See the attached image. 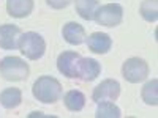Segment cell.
I'll list each match as a JSON object with an SVG mask.
<instances>
[{
    "instance_id": "1",
    "label": "cell",
    "mask_w": 158,
    "mask_h": 118,
    "mask_svg": "<svg viewBox=\"0 0 158 118\" xmlns=\"http://www.w3.org/2000/svg\"><path fill=\"white\" fill-rule=\"evenodd\" d=\"M32 93L40 102L54 104L62 98V84L52 76H41L35 81Z\"/></svg>"
},
{
    "instance_id": "2",
    "label": "cell",
    "mask_w": 158,
    "mask_h": 118,
    "mask_svg": "<svg viewBox=\"0 0 158 118\" xmlns=\"http://www.w3.org/2000/svg\"><path fill=\"white\" fill-rule=\"evenodd\" d=\"M30 68L22 58L19 57H5L0 60V76L5 81L21 82L29 77Z\"/></svg>"
},
{
    "instance_id": "3",
    "label": "cell",
    "mask_w": 158,
    "mask_h": 118,
    "mask_svg": "<svg viewBox=\"0 0 158 118\" xmlns=\"http://www.w3.org/2000/svg\"><path fill=\"white\" fill-rule=\"evenodd\" d=\"M19 50L29 60H40L46 52V41L36 32H25L19 38Z\"/></svg>"
},
{
    "instance_id": "4",
    "label": "cell",
    "mask_w": 158,
    "mask_h": 118,
    "mask_svg": "<svg viewBox=\"0 0 158 118\" xmlns=\"http://www.w3.org/2000/svg\"><path fill=\"white\" fill-rule=\"evenodd\" d=\"M122 76L130 84H139L149 76V65L139 57H131L122 65Z\"/></svg>"
},
{
    "instance_id": "5",
    "label": "cell",
    "mask_w": 158,
    "mask_h": 118,
    "mask_svg": "<svg viewBox=\"0 0 158 118\" xmlns=\"http://www.w3.org/2000/svg\"><path fill=\"white\" fill-rule=\"evenodd\" d=\"M94 19L97 21L98 25L104 27H117L123 19V8L118 3H106L103 6H98Z\"/></svg>"
},
{
    "instance_id": "6",
    "label": "cell",
    "mask_w": 158,
    "mask_h": 118,
    "mask_svg": "<svg viewBox=\"0 0 158 118\" xmlns=\"http://www.w3.org/2000/svg\"><path fill=\"white\" fill-rule=\"evenodd\" d=\"M120 96V84L114 79H106L100 85L94 88L92 99L95 102H103V101H115Z\"/></svg>"
},
{
    "instance_id": "7",
    "label": "cell",
    "mask_w": 158,
    "mask_h": 118,
    "mask_svg": "<svg viewBox=\"0 0 158 118\" xmlns=\"http://www.w3.org/2000/svg\"><path fill=\"white\" fill-rule=\"evenodd\" d=\"M101 73V65L95 58H79L76 65V77L81 79L84 82H92L100 76Z\"/></svg>"
},
{
    "instance_id": "8",
    "label": "cell",
    "mask_w": 158,
    "mask_h": 118,
    "mask_svg": "<svg viewBox=\"0 0 158 118\" xmlns=\"http://www.w3.org/2000/svg\"><path fill=\"white\" fill-rule=\"evenodd\" d=\"M22 32L15 24H3L0 25V47L5 50H13L19 47V38Z\"/></svg>"
},
{
    "instance_id": "9",
    "label": "cell",
    "mask_w": 158,
    "mask_h": 118,
    "mask_svg": "<svg viewBox=\"0 0 158 118\" xmlns=\"http://www.w3.org/2000/svg\"><path fill=\"white\" fill-rule=\"evenodd\" d=\"M81 58V55L77 52L73 50H67L62 52L57 58V69L68 79H76V65L77 60Z\"/></svg>"
},
{
    "instance_id": "10",
    "label": "cell",
    "mask_w": 158,
    "mask_h": 118,
    "mask_svg": "<svg viewBox=\"0 0 158 118\" xmlns=\"http://www.w3.org/2000/svg\"><path fill=\"white\" fill-rule=\"evenodd\" d=\"M62 36H63V39L68 44H73V46L82 44L87 39L84 27L81 24H77V22H67L65 24L63 29H62Z\"/></svg>"
},
{
    "instance_id": "11",
    "label": "cell",
    "mask_w": 158,
    "mask_h": 118,
    "mask_svg": "<svg viewBox=\"0 0 158 118\" xmlns=\"http://www.w3.org/2000/svg\"><path fill=\"white\" fill-rule=\"evenodd\" d=\"M87 46L95 54H108L112 47V39L108 33L94 32L87 38Z\"/></svg>"
},
{
    "instance_id": "12",
    "label": "cell",
    "mask_w": 158,
    "mask_h": 118,
    "mask_svg": "<svg viewBox=\"0 0 158 118\" xmlns=\"http://www.w3.org/2000/svg\"><path fill=\"white\" fill-rule=\"evenodd\" d=\"M6 11L11 18L24 19L33 11V0H6Z\"/></svg>"
},
{
    "instance_id": "13",
    "label": "cell",
    "mask_w": 158,
    "mask_h": 118,
    "mask_svg": "<svg viewBox=\"0 0 158 118\" xmlns=\"http://www.w3.org/2000/svg\"><path fill=\"white\" fill-rule=\"evenodd\" d=\"M63 102H65V107H67L68 110L79 112L85 106V96H84L82 91H79V90H70V91L65 93Z\"/></svg>"
},
{
    "instance_id": "14",
    "label": "cell",
    "mask_w": 158,
    "mask_h": 118,
    "mask_svg": "<svg viewBox=\"0 0 158 118\" xmlns=\"http://www.w3.org/2000/svg\"><path fill=\"white\" fill-rule=\"evenodd\" d=\"M22 102V91L19 88H5L0 93V104L5 109H16Z\"/></svg>"
},
{
    "instance_id": "15",
    "label": "cell",
    "mask_w": 158,
    "mask_h": 118,
    "mask_svg": "<svg viewBox=\"0 0 158 118\" xmlns=\"http://www.w3.org/2000/svg\"><path fill=\"white\" fill-rule=\"evenodd\" d=\"M76 13L81 16L84 21H92L97 8L100 6L98 0H74Z\"/></svg>"
},
{
    "instance_id": "16",
    "label": "cell",
    "mask_w": 158,
    "mask_h": 118,
    "mask_svg": "<svg viewBox=\"0 0 158 118\" xmlns=\"http://www.w3.org/2000/svg\"><path fill=\"white\" fill-rule=\"evenodd\" d=\"M141 98L149 106H158V79H152L142 87Z\"/></svg>"
},
{
    "instance_id": "17",
    "label": "cell",
    "mask_w": 158,
    "mask_h": 118,
    "mask_svg": "<svg viewBox=\"0 0 158 118\" xmlns=\"http://www.w3.org/2000/svg\"><path fill=\"white\" fill-rule=\"evenodd\" d=\"M98 107H97V118H120L122 112L118 109L114 101H103V102H97Z\"/></svg>"
},
{
    "instance_id": "18",
    "label": "cell",
    "mask_w": 158,
    "mask_h": 118,
    "mask_svg": "<svg viewBox=\"0 0 158 118\" xmlns=\"http://www.w3.org/2000/svg\"><path fill=\"white\" fill-rule=\"evenodd\" d=\"M139 14L147 22H156L158 19V0H142Z\"/></svg>"
},
{
    "instance_id": "19",
    "label": "cell",
    "mask_w": 158,
    "mask_h": 118,
    "mask_svg": "<svg viewBox=\"0 0 158 118\" xmlns=\"http://www.w3.org/2000/svg\"><path fill=\"white\" fill-rule=\"evenodd\" d=\"M46 3L52 10H63L71 3V0H46Z\"/></svg>"
}]
</instances>
